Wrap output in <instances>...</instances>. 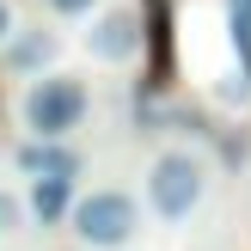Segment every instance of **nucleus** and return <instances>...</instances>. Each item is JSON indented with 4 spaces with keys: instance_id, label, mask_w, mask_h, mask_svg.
Here are the masks:
<instances>
[{
    "instance_id": "f257e3e1",
    "label": "nucleus",
    "mask_w": 251,
    "mask_h": 251,
    "mask_svg": "<svg viewBox=\"0 0 251 251\" xmlns=\"http://www.w3.org/2000/svg\"><path fill=\"white\" fill-rule=\"evenodd\" d=\"M86 110H92V92L80 74H37L19 117L31 129V141H68V129H80Z\"/></svg>"
},
{
    "instance_id": "f03ea898",
    "label": "nucleus",
    "mask_w": 251,
    "mask_h": 251,
    "mask_svg": "<svg viewBox=\"0 0 251 251\" xmlns=\"http://www.w3.org/2000/svg\"><path fill=\"white\" fill-rule=\"evenodd\" d=\"M68 227L80 245L92 251H117L135 239V227H141V202H135L129 190H92V196H74L68 208Z\"/></svg>"
},
{
    "instance_id": "7ed1b4c3",
    "label": "nucleus",
    "mask_w": 251,
    "mask_h": 251,
    "mask_svg": "<svg viewBox=\"0 0 251 251\" xmlns=\"http://www.w3.org/2000/svg\"><path fill=\"white\" fill-rule=\"evenodd\" d=\"M202 184H208L202 159L184 153V147H166V153L147 166V208H153L159 221H190L196 202H202Z\"/></svg>"
},
{
    "instance_id": "20e7f679",
    "label": "nucleus",
    "mask_w": 251,
    "mask_h": 251,
    "mask_svg": "<svg viewBox=\"0 0 251 251\" xmlns=\"http://www.w3.org/2000/svg\"><path fill=\"white\" fill-rule=\"evenodd\" d=\"M141 43H147L141 12H129V6L98 12V19H92V31H86V49H92L98 61H135V55H141Z\"/></svg>"
},
{
    "instance_id": "39448f33",
    "label": "nucleus",
    "mask_w": 251,
    "mask_h": 251,
    "mask_svg": "<svg viewBox=\"0 0 251 251\" xmlns=\"http://www.w3.org/2000/svg\"><path fill=\"white\" fill-rule=\"evenodd\" d=\"M12 166L25 172V178H80V153H68L61 141H19L12 147Z\"/></svg>"
},
{
    "instance_id": "423d86ee",
    "label": "nucleus",
    "mask_w": 251,
    "mask_h": 251,
    "mask_svg": "<svg viewBox=\"0 0 251 251\" xmlns=\"http://www.w3.org/2000/svg\"><path fill=\"white\" fill-rule=\"evenodd\" d=\"M74 208V178H37L31 196H25V215L37 221V227H55V221H68Z\"/></svg>"
},
{
    "instance_id": "0eeeda50",
    "label": "nucleus",
    "mask_w": 251,
    "mask_h": 251,
    "mask_svg": "<svg viewBox=\"0 0 251 251\" xmlns=\"http://www.w3.org/2000/svg\"><path fill=\"white\" fill-rule=\"evenodd\" d=\"M49 61H55V37L49 31H19L6 43V74H37V68H49Z\"/></svg>"
},
{
    "instance_id": "6e6552de",
    "label": "nucleus",
    "mask_w": 251,
    "mask_h": 251,
    "mask_svg": "<svg viewBox=\"0 0 251 251\" xmlns=\"http://www.w3.org/2000/svg\"><path fill=\"white\" fill-rule=\"evenodd\" d=\"M25 221H31V215H25V202H19V190H0V239H12V233L25 227Z\"/></svg>"
},
{
    "instance_id": "1a4fd4ad",
    "label": "nucleus",
    "mask_w": 251,
    "mask_h": 251,
    "mask_svg": "<svg viewBox=\"0 0 251 251\" xmlns=\"http://www.w3.org/2000/svg\"><path fill=\"white\" fill-rule=\"evenodd\" d=\"M86 6H92V0H49V12H61V19H80Z\"/></svg>"
},
{
    "instance_id": "9d476101",
    "label": "nucleus",
    "mask_w": 251,
    "mask_h": 251,
    "mask_svg": "<svg viewBox=\"0 0 251 251\" xmlns=\"http://www.w3.org/2000/svg\"><path fill=\"white\" fill-rule=\"evenodd\" d=\"M12 37V12H6V0H0V43Z\"/></svg>"
}]
</instances>
